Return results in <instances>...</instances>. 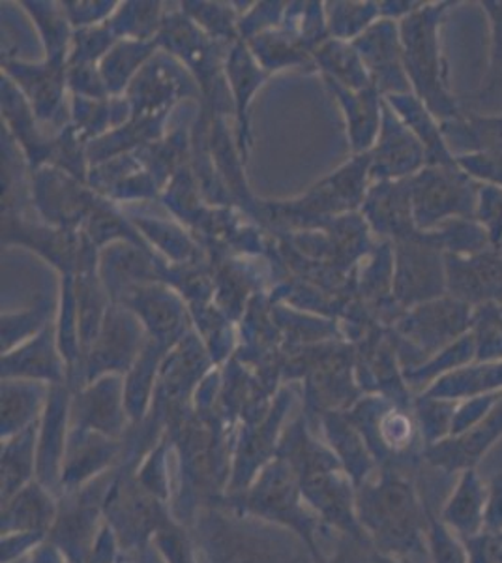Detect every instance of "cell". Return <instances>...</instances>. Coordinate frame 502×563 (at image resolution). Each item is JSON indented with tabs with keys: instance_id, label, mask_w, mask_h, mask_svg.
<instances>
[{
	"instance_id": "6da1fadb",
	"label": "cell",
	"mask_w": 502,
	"mask_h": 563,
	"mask_svg": "<svg viewBox=\"0 0 502 563\" xmlns=\"http://www.w3.org/2000/svg\"><path fill=\"white\" fill-rule=\"evenodd\" d=\"M456 7L454 2L424 4L401 20L403 65L414 95L424 102L439 122L465 115L458 98L448 90L446 66L440 55L439 29L445 13Z\"/></svg>"
},
{
	"instance_id": "7a4b0ae2",
	"label": "cell",
	"mask_w": 502,
	"mask_h": 563,
	"mask_svg": "<svg viewBox=\"0 0 502 563\" xmlns=\"http://www.w3.org/2000/svg\"><path fill=\"white\" fill-rule=\"evenodd\" d=\"M482 183L459 166H426L411 177L414 224L432 231L454 218H478Z\"/></svg>"
},
{
	"instance_id": "3957f363",
	"label": "cell",
	"mask_w": 502,
	"mask_h": 563,
	"mask_svg": "<svg viewBox=\"0 0 502 563\" xmlns=\"http://www.w3.org/2000/svg\"><path fill=\"white\" fill-rule=\"evenodd\" d=\"M368 520L377 536L400 554H414L432 563L430 544L426 547V519L419 499L408 481L388 477L369 494Z\"/></svg>"
},
{
	"instance_id": "277c9868",
	"label": "cell",
	"mask_w": 502,
	"mask_h": 563,
	"mask_svg": "<svg viewBox=\"0 0 502 563\" xmlns=\"http://www.w3.org/2000/svg\"><path fill=\"white\" fill-rule=\"evenodd\" d=\"M440 130L465 174L502 188V115L465 113L440 122Z\"/></svg>"
},
{
	"instance_id": "5b68a950",
	"label": "cell",
	"mask_w": 502,
	"mask_h": 563,
	"mask_svg": "<svg viewBox=\"0 0 502 563\" xmlns=\"http://www.w3.org/2000/svg\"><path fill=\"white\" fill-rule=\"evenodd\" d=\"M394 269V295L401 307H419L448 295L445 252L427 231L395 241Z\"/></svg>"
},
{
	"instance_id": "8992f818",
	"label": "cell",
	"mask_w": 502,
	"mask_h": 563,
	"mask_svg": "<svg viewBox=\"0 0 502 563\" xmlns=\"http://www.w3.org/2000/svg\"><path fill=\"white\" fill-rule=\"evenodd\" d=\"M475 308L445 295L435 301L411 308L398 323L403 339L416 357V366L471 333ZM414 366V368H416ZM413 371V368H411Z\"/></svg>"
},
{
	"instance_id": "52a82bcc",
	"label": "cell",
	"mask_w": 502,
	"mask_h": 563,
	"mask_svg": "<svg viewBox=\"0 0 502 563\" xmlns=\"http://www.w3.org/2000/svg\"><path fill=\"white\" fill-rule=\"evenodd\" d=\"M446 294L469 305L502 302V254L488 250L475 256L445 254Z\"/></svg>"
},
{
	"instance_id": "ba28073f",
	"label": "cell",
	"mask_w": 502,
	"mask_h": 563,
	"mask_svg": "<svg viewBox=\"0 0 502 563\" xmlns=\"http://www.w3.org/2000/svg\"><path fill=\"white\" fill-rule=\"evenodd\" d=\"M501 440L502 395L493 410L477 427L426 448L424 455L433 467L443 470L445 474H461L465 470H475Z\"/></svg>"
},
{
	"instance_id": "9c48e42d",
	"label": "cell",
	"mask_w": 502,
	"mask_h": 563,
	"mask_svg": "<svg viewBox=\"0 0 502 563\" xmlns=\"http://www.w3.org/2000/svg\"><path fill=\"white\" fill-rule=\"evenodd\" d=\"M373 175L381 179H411L427 166L426 148L390 106H382L379 145L371 158Z\"/></svg>"
},
{
	"instance_id": "30bf717a",
	"label": "cell",
	"mask_w": 502,
	"mask_h": 563,
	"mask_svg": "<svg viewBox=\"0 0 502 563\" xmlns=\"http://www.w3.org/2000/svg\"><path fill=\"white\" fill-rule=\"evenodd\" d=\"M358 45L382 90H387L390 97L411 92V81L403 65L401 34L392 21H381L379 25L371 26Z\"/></svg>"
},
{
	"instance_id": "8fae6325",
	"label": "cell",
	"mask_w": 502,
	"mask_h": 563,
	"mask_svg": "<svg viewBox=\"0 0 502 563\" xmlns=\"http://www.w3.org/2000/svg\"><path fill=\"white\" fill-rule=\"evenodd\" d=\"M488 493V483H483L477 467L458 474L450 498L446 499L440 511L443 525L448 526L461 541L482 533Z\"/></svg>"
},
{
	"instance_id": "7c38bea8",
	"label": "cell",
	"mask_w": 502,
	"mask_h": 563,
	"mask_svg": "<svg viewBox=\"0 0 502 563\" xmlns=\"http://www.w3.org/2000/svg\"><path fill=\"white\" fill-rule=\"evenodd\" d=\"M369 218L377 231L392 235L395 241L419 238L422 231L414 224L411 179L382 183L369 196Z\"/></svg>"
},
{
	"instance_id": "4fadbf2b",
	"label": "cell",
	"mask_w": 502,
	"mask_h": 563,
	"mask_svg": "<svg viewBox=\"0 0 502 563\" xmlns=\"http://www.w3.org/2000/svg\"><path fill=\"white\" fill-rule=\"evenodd\" d=\"M390 108L394 109L401 121L408 124L411 132L419 137L426 148L427 166H458L456 156L446 145L440 122L432 115L416 95H395L388 97Z\"/></svg>"
},
{
	"instance_id": "5bb4252c",
	"label": "cell",
	"mask_w": 502,
	"mask_h": 563,
	"mask_svg": "<svg viewBox=\"0 0 502 563\" xmlns=\"http://www.w3.org/2000/svg\"><path fill=\"white\" fill-rule=\"evenodd\" d=\"M502 390V358L501 361H475L472 365L450 372L437 379L426 395L448 400H467L482 397Z\"/></svg>"
},
{
	"instance_id": "9a60e30c",
	"label": "cell",
	"mask_w": 502,
	"mask_h": 563,
	"mask_svg": "<svg viewBox=\"0 0 502 563\" xmlns=\"http://www.w3.org/2000/svg\"><path fill=\"white\" fill-rule=\"evenodd\" d=\"M480 7L490 21V63L469 113L502 115V0H483Z\"/></svg>"
},
{
	"instance_id": "2e32d148",
	"label": "cell",
	"mask_w": 502,
	"mask_h": 563,
	"mask_svg": "<svg viewBox=\"0 0 502 563\" xmlns=\"http://www.w3.org/2000/svg\"><path fill=\"white\" fill-rule=\"evenodd\" d=\"M427 233L445 254L475 256L495 249L490 231L478 218H454Z\"/></svg>"
},
{
	"instance_id": "e0dca14e",
	"label": "cell",
	"mask_w": 502,
	"mask_h": 563,
	"mask_svg": "<svg viewBox=\"0 0 502 563\" xmlns=\"http://www.w3.org/2000/svg\"><path fill=\"white\" fill-rule=\"evenodd\" d=\"M477 361V339L475 334L467 333L456 340L451 346L445 347L443 352L427 358L426 363L409 371L408 379L414 385H422L430 389L437 379L443 378L450 372L459 371L464 366L472 365Z\"/></svg>"
},
{
	"instance_id": "ac0fdd59",
	"label": "cell",
	"mask_w": 502,
	"mask_h": 563,
	"mask_svg": "<svg viewBox=\"0 0 502 563\" xmlns=\"http://www.w3.org/2000/svg\"><path fill=\"white\" fill-rule=\"evenodd\" d=\"M458 404L459 400L430 397L426 393L416 400V417H419L420 432L426 442V448L451 438Z\"/></svg>"
},
{
	"instance_id": "d6986e66",
	"label": "cell",
	"mask_w": 502,
	"mask_h": 563,
	"mask_svg": "<svg viewBox=\"0 0 502 563\" xmlns=\"http://www.w3.org/2000/svg\"><path fill=\"white\" fill-rule=\"evenodd\" d=\"M471 331L477 339V361H501L502 302L475 308Z\"/></svg>"
},
{
	"instance_id": "ffe728a7",
	"label": "cell",
	"mask_w": 502,
	"mask_h": 563,
	"mask_svg": "<svg viewBox=\"0 0 502 563\" xmlns=\"http://www.w3.org/2000/svg\"><path fill=\"white\" fill-rule=\"evenodd\" d=\"M427 544L432 563H469L461 539L443 525V520L427 515Z\"/></svg>"
},
{
	"instance_id": "44dd1931",
	"label": "cell",
	"mask_w": 502,
	"mask_h": 563,
	"mask_svg": "<svg viewBox=\"0 0 502 563\" xmlns=\"http://www.w3.org/2000/svg\"><path fill=\"white\" fill-rule=\"evenodd\" d=\"M501 393H491V395H482V397L467 398V400H459L456 417H454V430L451 435H459L477 427L478 422L482 421L483 417L488 416L493 406L499 402Z\"/></svg>"
},
{
	"instance_id": "7402d4cb",
	"label": "cell",
	"mask_w": 502,
	"mask_h": 563,
	"mask_svg": "<svg viewBox=\"0 0 502 563\" xmlns=\"http://www.w3.org/2000/svg\"><path fill=\"white\" fill-rule=\"evenodd\" d=\"M478 220L490 231L491 241L499 249L502 243V188L501 186L483 185L478 206Z\"/></svg>"
},
{
	"instance_id": "603a6c76",
	"label": "cell",
	"mask_w": 502,
	"mask_h": 563,
	"mask_svg": "<svg viewBox=\"0 0 502 563\" xmlns=\"http://www.w3.org/2000/svg\"><path fill=\"white\" fill-rule=\"evenodd\" d=\"M469 563H502V543L495 533L483 530L475 538L464 539Z\"/></svg>"
},
{
	"instance_id": "cb8c5ba5",
	"label": "cell",
	"mask_w": 502,
	"mask_h": 563,
	"mask_svg": "<svg viewBox=\"0 0 502 563\" xmlns=\"http://www.w3.org/2000/svg\"><path fill=\"white\" fill-rule=\"evenodd\" d=\"M488 506H486V519H483V530L491 533H501L502 531V474L491 477L488 483Z\"/></svg>"
},
{
	"instance_id": "d4e9b609",
	"label": "cell",
	"mask_w": 502,
	"mask_h": 563,
	"mask_svg": "<svg viewBox=\"0 0 502 563\" xmlns=\"http://www.w3.org/2000/svg\"><path fill=\"white\" fill-rule=\"evenodd\" d=\"M495 536H497V538H499V541H501V543H502V531H501V533H495Z\"/></svg>"
},
{
	"instance_id": "484cf974",
	"label": "cell",
	"mask_w": 502,
	"mask_h": 563,
	"mask_svg": "<svg viewBox=\"0 0 502 563\" xmlns=\"http://www.w3.org/2000/svg\"><path fill=\"white\" fill-rule=\"evenodd\" d=\"M497 250H499V252H501V254H502V243L499 244V249H497Z\"/></svg>"
}]
</instances>
